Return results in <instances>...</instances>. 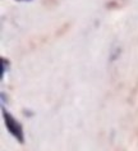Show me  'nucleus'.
<instances>
[{
	"mask_svg": "<svg viewBox=\"0 0 138 151\" xmlns=\"http://www.w3.org/2000/svg\"><path fill=\"white\" fill-rule=\"evenodd\" d=\"M1 114H3V119H4L5 128L8 129V132L21 143V145H23L26 139H24V131H23L22 124L18 122L4 106L1 108Z\"/></svg>",
	"mask_w": 138,
	"mask_h": 151,
	"instance_id": "1",
	"label": "nucleus"
},
{
	"mask_svg": "<svg viewBox=\"0 0 138 151\" xmlns=\"http://www.w3.org/2000/svg\"><path fill=\"white\" fill-rule=\"evenodd\" d=\"M17 1H31V0H17Z\"/></svg>",
	"mask_w": 138,
	"mask_h": 151,
	"instance_id": "2",
	"label": "nucleus"
}]
</instances>
